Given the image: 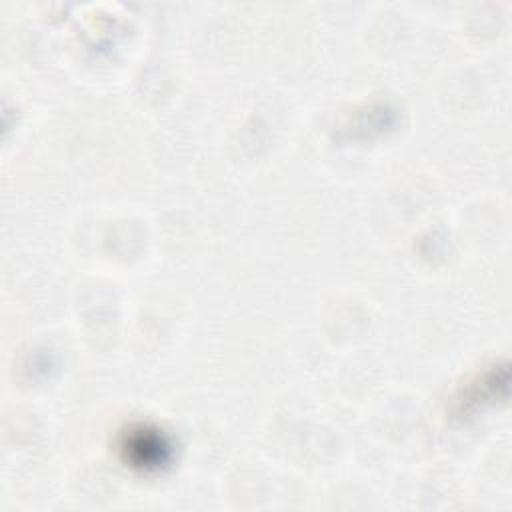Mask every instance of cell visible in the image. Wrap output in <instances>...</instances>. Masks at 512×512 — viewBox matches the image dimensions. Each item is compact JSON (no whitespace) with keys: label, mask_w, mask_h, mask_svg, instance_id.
<instances>
[{"label":"cell","mask_w":512,"mask_h":512,"mask_svg":"<svg viewBox=\"0 0 512 512\" xmlns=\"http://www.w3.org/2000/svg\"><path fill=\"white\" fill-rule=\"evenodd\" d=\"M122 460L140 472H158L172 462L174 450L170 438L156 426H130L120 438Z\"/></svg>","instance_id":"6da1fadb"}]
</instances>
